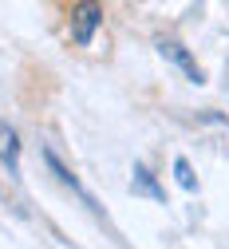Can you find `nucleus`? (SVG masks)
Listing matches in <instances>:
<instances>
[{
  "instance_id": "6",
  "label": "nucleus",
  "mask_w": 229,
  "mask_h": 249,
  "mask_svg": "<svg viewBox=\"0 0 229 249\" xmlns=\"http://www.w3.org/2000/svg\"><path fill=\"white\" fill-rule=\"evenodd\" d=\"M174 174H178V186H182V190H194V186H198V178H194V170H190L186 159H174Z\"/></svg>"
},
{
  "instance_id": "1",
  "label": "nucleus",
  "mask_w": 229,
  "mask_h": 249,
  "mask_svg": "<svg viewBox=\"0 0 229 249\" xmlns=\"http://www.w3.org/2000/svg\"><path fill=\"white\" fill-rule=\"evenodd\" d=\"M99 24H103V8H99V4H75V8H71V40H75L79 48H87Z\"/></svg>"
},
{
  "instance_id": "4",
  "label": "nucleus",
  "mask_w": 229,
  "mask_h": 249,
  "mask_svg": "<svg viewBox=\"0 0 229 249\" xmlns=\"http://www.w3.org/2000/svg\"><path fill=\"white\" fill-rule=\"evenodd\" d=\"M135 194H146V198H154V202H166V190H162V186L154 182V174L142 166V162H135Z\"/></svg>"
},
{
  "instance_id": "5",
  "label": "nucleus",
  "mask_w": 229,
  "mask_h": 249,
  "mask_svg": "<svg viewBox=\"0 0 229 249\" xmlns=\"http://www.w3.org/2000/svg\"><path fill=\"white\" fill-rule=\"evenodd\" d=\"M44 159H48V166H52V174H55V178H59L63 186H71L75 194H83V186H79V178H75V174H71L68 166H63V162L55 159V150H44ZM83 198H87V194H83Z\"/></svg>"
},
{
  "instance_id": "2",
  "label": "nucleus",
  "mask_w": 229,
  "mask_h": 249,
  "mask_svg": "<svg viewBox=\"0 0 229 249\" xmlns=\"http://www.w3.org/2000/svg\"><path fill=\"white\" fill-rule=\"evenodd\" d=\"M158 52L166 55L170 64H178V68H182V71L190 75V83H206V71H202L198 64H194V55H190V52H186V48H182L178 40H162V44H158Z\"/></svg>"
},
{
  "instance_id": "3",
  "label": "nucleus",
  "mask_w": 229,
  "mask_h": 249,
  "mask_svg": "<svg viewBox=\"0 0 229 249\" xmlns=\"http://www.w3.org/2000/svg\"><path fill=\"white\" fill-rule=\"evenodd\" d=\"M0 159L8 162V170H12V174L20 170V139H16V131L8 127L4 119H0Z\"/></svg>"
}]
</instances>
